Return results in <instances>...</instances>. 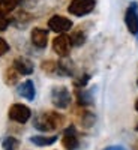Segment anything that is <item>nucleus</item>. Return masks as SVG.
<instances>
[{
	"label": "nucleus",
	"mask_w": 138,
	"mask_h": 150,
	"mask_svg": "<svg viewBox=\"0 0 138 150\" xmlns=\"http://www.w3.org/2000/svg\"><path fill=\"white\" fill-rule=\"evenodd\" d=\"M62 122H63V117L57 112H44L42 116H39L36 120H35V128L39 129V131H53L56 128H59Z\"/></svg>",
	"instance_id": "1"
},
{
	"label": "nucleus",
	"mask_w": 138,
	"mask_h": 150,
	"mask_svg": "<svg viewBox=\"0 0 138 150\" xmlns=\"http://www.w3.org/2000/svg\"><path fill=\"white\" fill-rule=\"evenodd\" d=\"M95 5H96L95 0H72L68 6V11L69 14L75 17H84V15H89L95 9Z\"/></svg>",
	"instance_id": "2"
},
{
	"label": "nucleus",
	"mask_w": 138,
	"mask_h": 150,
	"mask_svg": "<svg viewBox=\"0 0 138 150\" xmlns=\"http://www.w3.org/2000/svg\"><path fill=\"white\" fill-rule=\"evenodd\" d=\"M51 102L57 108H68L71 104V93L65 86H56L51 90Z\"/></svg>",
	"instance_id": "3"
},
{
	"label": "nucleus",
	"mask_w": 138,
	"mask_h": 150,
	"mask_svg": "<svg viewBox=\"0 0 138 150\" xmlns=\"http://www.w3.org/2000/svg\"><path fill=\"white\" fill-rule=\"evenodd\" d=\"M125 24L131 35L138 36V3L132 2L125 12Z\"/></svg>",
	"instance_id": "4"
},
{
	"label": "nucleus",
	"mask_w": 138,
	"mask_h": 150,
	"mask_svg": "<svg viewBox=\"0 0 138 150\" xmlns=\"http://www.w3.org/2000/svg\"><path fill=\"white\" fill-rule=\"evenodd\" d=\"M32 116V111L24 104H14L9 108V119L17 123H27Z\"/></svg>",
	"instance_id": "5"
},
{
	"label": "nucleus",
	"mask_w": 138,
	"mask_h": 150,
	"mask_svg": "<svg viewBox=\"0 0 138 150\" xmlns=\"http://www.w3.org/2000/svg\"><path fill=\"white\" fill-rule=\"evenodd\" d=\"M48 29L56 32V33H65V32H69L72 29V21L66 17L54 15L48 20Z\"/></svg>",
	"instance_id": "6"
},
{
	"label": "nucleus",
	"mask_w": 138,
	"mask_h": 150,
	"mask_svg": "<svg viewBox=\"0 0 138 150\" xmlns=\"http://www.w3.org/2000/svg\"><path fill=\"white\" fill-rule=\"evenodd\" d=\"M71 48H72V44H71L69 36L59 35L57 38H54V41H53V50H54V53L59 54L60 57H68L69 53H71Z\"/></svg>",
	"instance_id": "7"
},
{
	"label": "nucleus",
	"mask_w": 138,
	"mask_h": 150,
	"mask_svg": "<svg viewBox=\"0 0 138 150\" xmlns=\"http://www.w3.org/2000/svg\"><path fill=\"white\" fill-rule=\"evenodd\" d=\"M14 68L21 74V75H30L35 71V65L33 62L27 57H17L14 60Z\"/></svg>",
	"instance_id": "8"
},
{
	"label": "nucleus",
	"mask_w": 138,
	"mask_h": 150,
	"mask_svg": "<svg viewBox=\"0 0 138 150\" xmlns=\"http://www.w3.org/2000/svg\"><path fill=\"white\" fill-rule=\"evenodd\" d=\"M30 38H32V44L38 48H45L48 44V32L41 29V27L33 29Z\"/></svg>",
	"instance_id": "9"
},
{
	"label": "nucleus",
	"mask_w": 138,
	"mask_h": 150,
	"mask_svg": "<svg viewBox=\"0 0 138 150\" xmlns=\"http://www.w3.org/2000/svg\"><path fill=\"white\" fill-rule=\"evenodd\" d=\"M62 144H63V147L66 150H75V149L78 147V138H77V135H75V129L72 126L65 131Z\"/></svg>",
	"instance_id": "10"
},
{
	"label": "nucleus",
	"mask_w": 138,
	"mask_h": 150,
	"mask_svg": "<svg viewBox=\"0 0 138 150\" xmlns=\"http://www.w3.org/2000/svg\"><path fill=\"white\" fill-rule=\"evenodd\" d=\"M18 93H20L23 98H26L27 101H33V99H35V95H36L33 81L27 80V81L21 83V84L18 86Z\"/></svg>",
	"instance_id": "11"
},
{
	"label": "nucleus",
	"mask_w": 138,
	"mask_h": 150,
	"mask_svg": "<svg viewBox=\"0 0 138 150\" xmlns=\"http://www.w3.org/2000/svg\"><path fill=\"white\" fill-rule=\"evenodd\" d=\"M30 141L36 146H51L57 141V135H50V137H45V135H35V137H30Z\"/></svg>",
	"instance_id": "12"
},
{
	"label": "nucleus",
	"mask_w": 138,
	"mask_h": 150,
	"mask_svg": "<svg viewBox=\"0 0 138 150\" xmlns=\"http://www.w3.org/2000/svg\"><path fill=\"white\" fill-rule=\"evenodd\" d=\"M57 68H59V71H62L63 75H72L74 74V65H72V62L66 57L60 59V62L57 63Z\"/></svg>",
	"instance_id": "13"
},
{
	"label": "nucleus",
	"mask_w": 138,
	"mask_h": 150,
	"mask_svg": "<svg viewBox=\"0 0 138 150\" xmlns=\"http://www.w3.org/2000/svg\"><path fill=\"white\" fill-rule=\"evenodd\" d=\"M20 0H0V12L2 14H9L18 6Z\"/></svg>",
	"instance_id": "14"
},
{
	"label": "nucleus",
	"mask_w": 138,
	"mask_h": 150,
	"mask_svg": "<svg viewBox=\"0 0 138 150\" xmlns=\"http://www.w3.org/2000/svg\"><path fill=\"white\" fill-rule=\"evenodd\" d=\"M69 39H71L72 47H81V45L86 42V35H84V32H81V30H75V32L69 36Z\"/></svg>",
	"instance_id": "15"
},
{
	"label": "nucleus",
	"mask_w": 138,
	"mask_h": 150,
	"mask_svg": "<svg viewBox=\"0 0 138 150\" xmlns=\"http://www.w3.org/2000/svg\"><path fill=\"white\" fill-rule=\"evenodd\" d=\"M20 72L12 66V68H9L8 71H6V74H5V80H6V83L8 84H15L17 81H18V78H20Z\"/></svg>",
	"instance_id": "16"
},
{
	"label": "nucleus",
	"mask_w": 138,
	"mask_h": 150,
	"mask_svg": "<svg viewBox=\"0 0 138 150\" xmlns=\"http://www.w3.org/2000/svg\"><path fill=\"white\" fill-rule=\"evenodd\" d=\"M2 147H3V150H17V147H18V140L14 138V137H8V138L3 140Z\"/></svg>",
	"instance_id": "17"
},
{
	"label": "nucleus",
	"mask_w": 138,
	"mask_h": 150,
	"mask_svg": "<svg viewBox=\"0 0 138 150\" xmlns=\"http://www.w3.org/2000/svg\"><path fill=\"white\" fill-rule=\"evenodd\" d=\"M78 102L81 105H89L92 104V93L90 92H78Z\"/></svg>",
	"instance_id": "18"
},
{
	"label": "nucleus",
	"mask_w": 138,
	"mask_h": 150,
	"mask_svg": "<svg viewBox=\"0 0 138 150\" xmlns=\"http://www.w3.org/2000/svg\"><path fill=\"white\" fill-rule=\"evenodd\" d=\"M95 123V116L92 114V112H84L83 116V125L87 128V126H92V125Z\"/></svg>",
	"instance_id": "19"
},
{
	"label": "nucleus",
	"mask_w": 138,
	"mask_h": 150,
	"mask_svg": "<svg viewBox=\"0 0 138 150\" xmlns=\"http://www.w3.org/2000/svg\"><path fill=\"white\" fill-rule=\"evenodd\" d=\"M8 51H9V45H8V42L3 39L2 36H0V57L5 56Z\"/></svg>",
	"instance_id": "20"
},
{
	"label": "nucleus",
	"mask_w": 138,
	"mask_h": 150,
	"mask_svg": "<svg viewBox=\"0 0 138 150\" xmlns=\"http://www.w3.org/2000/svg\"><path fill=\"white\" fill-rule=\"evenodd\" d=\"M42 68H44V71H47V72H53V71H56L57 65L53 63V62H44V63H42Z\"/></svg>",
	"instance_id": "21"
},
{
	"label": "nucleus",
	"mask_w": 138,
	"mask_h": 150,
	"mask_svg": "<svg viewBox=\"0 0 138 150\" xmlns=\"http://www.w3.org/2000/svg\"><path fill=\"white\" fill-rule=\"evenodd\" d=\"M8 24H9L8 18L5 17V14H2V12H0V32L6 30V29H8Z\"/></svg>",
	"instance_id": "22"
},
{
	"label": "nucleus",
	"mask_w": 138,
	"mask_h": 150,
	"mask_svg": "<svg viewBox=\"0 0 138 150\" xmlns=\"http://www.w3.org/2000/svg\"><path fill=\"white\" fill-rule=\"evenodd\" d=\"M104 150H126L123 146H110V147H105Z\"/></svg>",
	"instance_id": "23"
},
{
	"label": "nucleus",
	"mask_w": 138,
	"mask_h": 150,
	"mask_svg": "<svg viewBox=\"0 0 138 150\" xmlns=\"http://www.w3.org/2000/svg\"><path fill=\"white\" fill-rule=\"evenodd\" d=\"M135 110L138 111V99H137V102H135Z\"/></svg>",
	"instance_id": "24"
},
{
	"label": "nucleus",
	"mask_w": 138,
	"mask_h": 150,
	"mask_svg": "<svg viewBox=\"0 0 138 150\" xmlns=\"http://www.w3.org/2000/svg\"><path fill=\"white\" fill-rule=\"evenodd\" d=\"M135 129H137V131H138V125H137V126H135Z\"/></svg>",
	"instance_id": "25"
},
{
	"label": "nucleus",
	"mask_w": 138,
	"mask_h": 150,
	"mask_svg": "<svg viewBox=\"0 0 138 150\" xmlns=\"http://www.w3.org/2000/svg\"><path fill=\"white\" fill-rule=\"evenodd\" d=\"M137 84H138V81H137Z\"/></svg>",
	"instance_id": "26"
}]
</instances>
